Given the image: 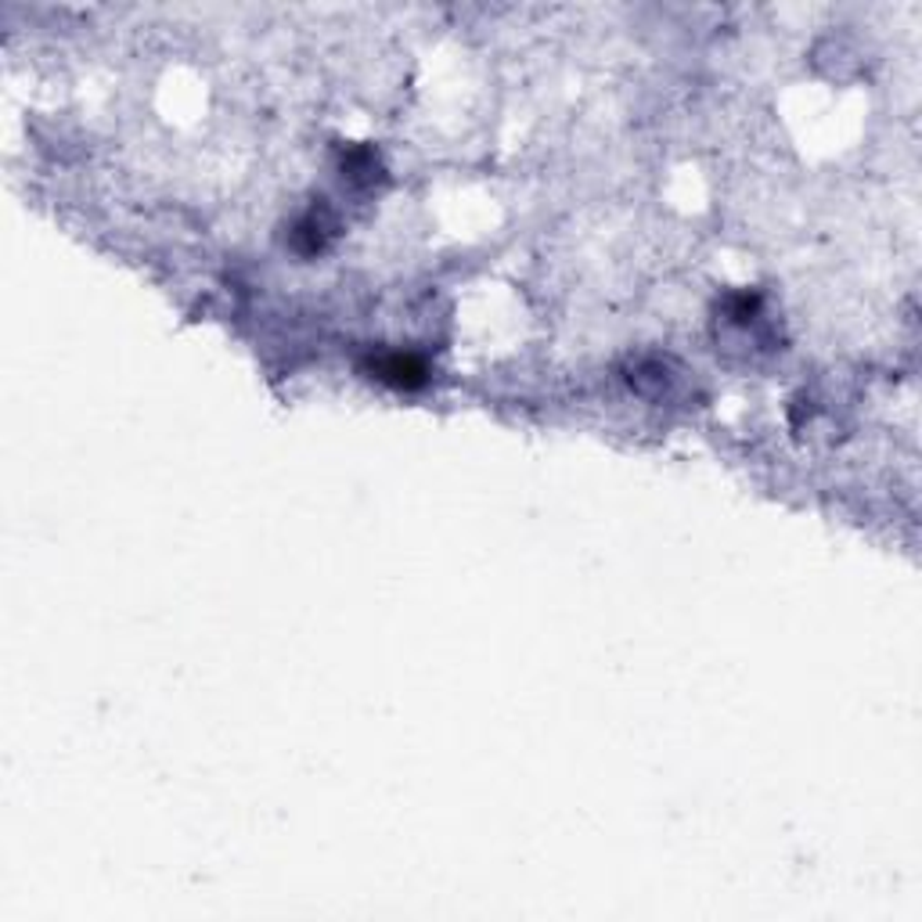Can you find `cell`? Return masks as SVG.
<instances>
[{"label":"cell","mask_w":922,"mask_h":922,"mask_svg":"<svg viewBox=\"0 0 922 922\" xmlns=\"http://www.w3.org/2000/svg\"><path fill=\"white\" fill-rule=\"evenodd\" d=\"M368 371H371V379L386 382L393 390H418V386H426V379H429L426 360L415 354H379V357H371Z\"/></svg>","instance_id":"cell-1"},{"label":"cell","mask_w":922,"mask_h":922,"mask_svg":"<svg viewBox=\"0 0 922 922\" xmlns=\"http://www.w3.org/2000/svg\"><path fill=\"white\" fill-rule=\"evenodd\" d=\"M329 231H332L329 217L318 213V209H310V213L296 224V231H292V245H296L299 253H307V256L321 253L324 242H329Z\"/></svg>","instance_id":"cell-2"}]
</instances>
